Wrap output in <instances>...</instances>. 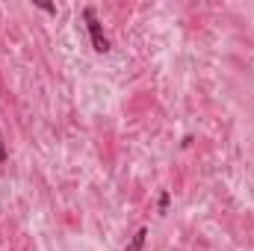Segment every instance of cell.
<instances>
[{"label":"cell","mask_w":254,"mask_h":251,"mask_svg":"<svg viewBox=\"0 0 254 251\" xmlns=\"http://www.w3.org/2000/svg\"><path fill=\"white\" fill-rule=\"evenodd\" d=\"M6 157L9 154H6V145H3V136H0V163H6Z\"/></svg>","instance_id":"obj_5"},{"label":"cell","mask_w":254,"mask_h":251,"mask_svg":"<svg viewBox=\"0 0 254 251\" xmlns=\"http://www.w3.org/2000/svg\"><path fill=\"white\" fill-rule=\"evenodd\" d=\"M169 201H172V195H169V192H160V204H157V207H160V213H166V210H169Z\"/></svg>","instance_id":"obj_3"},{"label":"cell","mask_w":254,"mask_h":251,"mask_svg":"<svg viewBox=\"0 0 254 251\" xmlns=\"http://www.w3.org/2000/svg\"><path fill=\"white\" fill-rule=\"evenodd\" d=\"M145 240H148V228H139L133 234V240L125 246V251H145Z\"/></svg>","instance_id":"obj_2"},{"label":"cell","mask_w":254,"mask_h":251,"mask_svg":"<svg viewBox=\"0 0 254 251\" xmlns=\"http://www.w3.org/2000/svg\"><path fill=\"white\" fill-rule=\"evenodd\" d=\"M83 21H86V30H89V39H92V48L95 54H110V39L104 36V27L98 21V12L92 6L83 9Z\"/></svg>","instance_id":"obj_1"},{"label":"cell","mask_w":254,"mask_h":251,"mask_svg":"<svg viewBox=\"0 0 254 251\" xmlns=\"http://www.w3.org/2000/svg\"><path fill=\"white\" fill-rule=\"evenodd\" d=\"M39 9H45V12H51V15H57V6L54 3H36Z\"/></svg>","instance_id":"obj_4"}]
</instances>
